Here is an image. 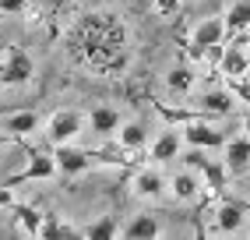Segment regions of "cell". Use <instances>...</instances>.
<instances>
[{
	"mask_svg": "<svg viewBox=\"0 0 250 240\" xmlns=\"http://www.w3.org/2000/svg\"><path fill=\"white\" fill-rule=\"evenodd\" d=\"M81 134V113L78 110H57L46 120V138L49 145H67Z\"/></svg>",
	"mask_w": 250,
	"mask_h": 240,
	"instance_id": "6da1fadb",
	"label": "cell"
},
{
	"mask_svg": "<svg viewBox=\"0 0 250 240\" xmlns=\"http://www.w3.org/2000/svg\"><path fill=\"white\" fill-rule=\"evenodd\" d=\"M180 131H183V142H187L190 148H226V142H229L219 127L208 124V117L190 120V124H183Z\"/></svg>",
	"mask_w": 250,
	"mask_h": 240,
	"instance_id": "7a4b0ae2",
	"label": "cell"
},
{
	"mask_svg": "<svg viewBox=\"0 0 250 240\" xmlns=\"http://www.w3.org/2000/svg\"><path fill=\"white\" fill-rule=\"evenodd\" d=\"M36 78V60H32L25 49H7V57H4V67H0V81L4 85H25Z\"/></svg>",
	"mask_w": 250,
	"mask_h": 240,
	"instance_id": "3957f363",
	"label": "cell"
},
{
	"mask_svg": "<svg viewBox=\"0 0 250 240\" xmlns=\"http://www.w3.org/2000/svg\"><path fill=\"white\" fill-rule=\"evenodd\" d=\"M53 159H57V169H60L63 177H81V173H85V169L95 163L92 152L74 148L71 142H67V145H53Z\"/></svg>",
	"mask_w": 250,
	"mask_h": 240,
	"instance_id": "277c9868",
	"label": "cell"
},
{
	"mask_svg": "<svg viewBox=\"0 0 250 240\" xmlns=\"http://www.w3.org/2000/svg\"><path fill=\"white\" fill-rule=\"evenodd\" d=\"M166 177L159 173L155 166H141L134 177H130V194L134 198H145V201H159L162 194H166Z\"/></svg>",
	"mask_w": 250,
	"mask_h": 240,
	"instance_id": "5b68a950",
	"label": "cell"
},
{
	"mask_svg": "<svg viewBox=\"0 0 250 240\" xmlns=\"http://www.w3.org/2000/svg\"><path fill=\"white\" fill-rule=\"evenodd\" d=\"M60 169H57V159L53 156H46V152H28V166L21 169L18 177H11L7 187H18L25 180H49V177H57Z\"/></svg>",
	"mask_w": 250,
	"mask_h": 240,
	"instance_id": "8992f818",
	"label": "cell"
},
{
	"mask_svg": "<svg viewBox=\"0 0 250 240\" xmlns=\"http://www.w3.org/2000/svg\"><path fill=\"white\" fill-rule=\"evenodd\" d=\"M226 36H229V32H226V18H205L201 25L194 28V36H190V49H194V53L215 49V46H222Z\"/></svg>",
	"mask_w": 250,
	"mask_h": 240,
	"instance_id": "52a82bcc",
	"label": "cell"
},
{
	"mask_svg": "<svg viewBox=\"0 0 250 240\" xmlns=\"http://www.w3.org/2000/svg\"><path fill=\"white\" fill-rule=\"evenodd\" d=\"M183 145H187V142H183V131H180V127H166L159 138L152 142V148H148V159H152L155 166H159V163H169V159L180 156Z\"/></svg>",
	"mask_w": 250,
	"mask_h": 240,
	"instance_id": "ba28073f",
	"label": "cell"
},
{
	"mask_svg": "<svg viewBox=\"0 0 250 240\" xmlns=\"http://www.w3.org/2000/svg\"><path fill=\"white\" fill-rule=\"evenodd\" d=\"M219 67H222V74H226L229 81H232V78H250V49H247L243 43L226 46Z\"/></svg>",
	"mask_w": 250,
	"mask_h": 240,
	"instance_id": "9c48e42d",
	"label": "cell"
},
{
	"mask_svg": "<svg viewBox=\"0 0 250 240\" xmlns=\"http://www.w3.org/2000/svg\"><path fill=\"white\" fill-rule=\"evenodd\" d=\"M226 166H229V173H247L250 169V134H236V138H229L226 142Z\"/></svg>",
	"mask_w": 250,
	"mask_h": 240,
	"instance_id": "30bf717a",
	"label": "cell"
},
{
	"mask_svg": "<svg viewBox=\"0 0 250 240\" xmlns=\"http://www.w3.org/2000/svg\"><path fill=\"white\" fill-rule=\"evenodd\" d=\"M169 191H173L176 201H197L205 194V180L197 173H190V169H180V173H173V180H169Z\"/></svg>",
	"mask_w": 250,
	"mask_h": 240,
	"instance_id": "8fae6325",
	"label": "cell"
},
{
	"mask_svg": "<svg viewBox=\"0 0 250 240\" xmlns=\"http://www.w3.org/2000/svg\"><path fill=\"white\" fill-rule=\"evenodd\" d=\"M159 233H162V226L152 212H138V216H130L127 226H120V237H127V240H152Z\"/></svg>",
	"mask_w": 250,
	"mask_h": 240,
	"instance_id": "7c38bea8",
	"label": "cell"
},
{
	"mask_svg": "<svg viewBox=\"0 0 250 240\" xmlns=\"http://www.w3.org/2000/svg\"><path fill=\"white\" fill-rule=\"evenodd\" d=\"M243 212H247V205H240V201H222L219 209H215V233H240Z\"/></svg>",
	"mask_w": 250,
	"mask_h": 240,
	"instance_id": "4fadbf2b",
	"label": "cell"
},
{
	"mask_svg": "<svg viewBox=\"0 0 250 240\" xmlns=\"http://www.w3.org/2000/svg\"><path fill=\"white\" fill-rule=\"evenodd\" d=\"M197 106H201L208 117H229L236 110V99H232V92H226V89H211V92H205L197 99Z\"/></svg>",
	"mask_w": 250,
	"mask_h": 240,
	"instance_id": "5bb4252c",
	"label": "cell"
},
{
	"mask_svg": "<svg viewBox=\"0 0 250 240\" xmlns=\"http://www.w3.org/2000/svg\"><path fill=\"white\" fill-rule=\"evenodd\" d=\"M120 124H124L120 110H113V106H92V113H88V127L95 134H116Z\"/></svg>",
	"mask_w": 250,
	"mask_h": 240,
	"instance_id": "9a60e30c",
	"label": "cell"
},
{
	"mask_svg": "<svg viewBox=\"0 0 250 240\" xmlns=\"http://www.w3.org/2000/svg\"><path fill=\"white\" fill-rule=\"evenodd\" d=\"M116 142H120V148H127V152H141L148 145V131L138 124V120H127V124H120V131H116Z\"/></svg>",
	"mask_w": 250,
	"mask_h": 240,
	"instance_id": "2e32d148",
	"label": "cell"
},
{
	"mask_svg": "<svg viewBox=\"0 0 250 240\" xmlns=\"http://www.w3.org/2000/svg\"><path fill=\"white\" fill-rule=\"evenodd\" d=\"M39 127V117L32 113V110H18V113H7L4 120V131L11 134V138H25V134H32Z\"/></svg>",
	"mask_w": 250,
	"mask_h": 240,
	"instance_id": "e0dca14e",
	"label": "cell"
},
{
	"mask_svg": "<svg viewBox=\"0 0 250 240\" xmlns=\"http://www.w3.org/2000/svg\"><path fill=\"white\" fill-rule=\"evenodd\" d=\"M247 28H250V0H236L226 14V32L229 36H240Z\"/></svg>",
	"mask_w": 250,
	"mask_h": 240,
	"instance_id": "ac0fdd59",
	"label": "cell"
},
{
	"mask_svg": "<svg viewBox=\"0 0 250 240\" xmlns=\"http://www.w3.org/2000/svg\"><path fill=\"white\" fill-rule=\"evenodd\" d=\"M194 81H197V74L190 71V67H173L169 74H166V85H169V92H176V96H187V92H194Z\"/></svg>",
	"mask_w": 250,
	"mask_h": 240,
	"instance_id": "d6986e66",
	"label": "cell"
},
{
	"mask_svg": "<svg viewBox=\"0 0 250 240\" xmlns=\"http://www.w3.org/2000/svg\"><path fill=\"white\" fill-rule=\"evenodd\" d=\"M14 216H18V226H21V233L25 237H39V230H42V212H36L32 205H14Z\"/></svg>",
	"mask_w": 250,
	"mask_h": 240,
	"instance_id": "ffe728a7",
	"label": "cell"
},
{
	"mask_svg": "<svg viewBox=\"0 0 250 240\" xmlns=\"http://www.w3.org/2000/svg\"><path fill=\"white\" fill-rule=\"evenodd\" d=\"M81 233H85L88 240H113V237H120V226H116L113 216H99L92 226H85Z\"/></svg>",
	"mask_w": 250,
	"mask_h": 240,
	"instance_id": "44dd1931",
	"label": "cell"
},
{
	"mask_svg": "<svg viewBox=\"0 0 250 240\" xmlns=\"http://www.w3.org/2000/svg\"><path fill=\"white\" fill-rule=\"evenodd\" d=\"M39 237H46V240H57V237H85L81 230H74V226H67V222H60L57 216H46L42 219V230H39Z\"/></svg>",
	"mask_w": 250,
	"mask_h": 240,
	"instance_id": "7402d4cb",
	"label": "cell"
},
{
	"mask_svg": "<svg viewBox=\"0 0 250 240\" xmlns=\"http://www.w3.org/2000/svg\"><path fill=\"white\" fill-rule=\"evenodd\" d=\"M180 4L183 0H155V11L162 18H173V14H180Z\"/></svg>",
	"mask_w": 250,
	"mask_h": 240,
	"instance_id": "603a6c76",
	"label": "cell"
},
{
	"mask_svg": "<svg viewBox=\"0 0 250 240\" xmlns=\"http://www.w3.org/2000/svg\"><path fill=\"white\" fill-rule=\"evenodd\" d=\"M28 0H0V14H25Z\"/></svg>",
	"mask_w": 250,
	"mask_h": 240,
	"instance_id": "cb8c5ba5",
	"label": "cell"
},
{
	"mask_svg": "<svg viewBox=\"0 0 250 240\" xmlns=\"http://www.w3.org/2000/svg\"><path fill=\"white\" fill-rule=\"evenodd\" d=\"M0 209H14V194L7 184H0Z\"/></svg>",
	"mask_w": 250,
	"mask_h": 240,
	"instance_id": "d4e9b609",
	"label": "cell"
},
{
	"mask_svg": "<svg viewBox=\"0 0 250 240\" xmlns=\"http://www.w3.org/2000/svg\"><path fill=\"white\" fill-rule=\"evenodd\" d=\"M243 131H247V134H250V110H247V113H243Z\"/></svg>",
	"mask_w": 250,
	"mask_h": 240,
	"instance_id": "484cf974",
	"label": "cell"
}]
</instances>
